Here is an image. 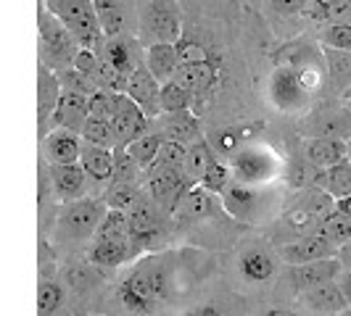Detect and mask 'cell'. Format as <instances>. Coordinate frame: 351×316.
Listing matches in <instances>:
<instances>
[{
  "label": "cell",
  "mask_w": 351,
  "mask_h": 316,
  "mask_svg": "<svg viewBox=\"0 0 351 316\" xmlns=\"http://www.w3.org/2000/svg\"><path fill=\"white\" fill-rule=\"evenodd\" d=\"M267 92H269V101H272L275 108L296 114V111H301L304 105L309 103V92L312 90L306 88V82L301 79L299 71L291 69L288 64H282V66H278L269 74Z\"/></svg>",
  "instance_id": "6"
},
{
  "label": "cell",
  "mask_w": 351,
  "mask_h": 316,
  "mask_svg": "<svg viewBox=\"0 0 351 316\" xmlns=\"http://www.w3.org/2000/svg\"><path fill=\"white\" fill-rule=\"evenodd\" d=\"M335 259L341 261V266H343V269H351V240H349V243H341V246H338V250H335Z\"/></svg>",
  "instance_id": "52"
},
{
  "label": "cell",
  "mask_w": 351,
  "mask_h": 316,
  "mask_svg": "<svg viewBox=\"0 0 351 316\" xmlns=\"http://www.w3.org/2000/svg\"><path fill=\"white\" fill-rule=\"evenodd\" d=\"M111 114H114V92L98 88L88 98V119H108L111 122Z\"/></svg>",
  "instance_id": "47"
},
{
  "label": "cell",
  "mask_w": 351,
  "mask_h": 316,
  "mask_svg": "<svg viewBox=\"0 0 351 316\" xmlns=\"http://www.w3.org/2000/svg\"><path fill=\"white\" fill-rule=\"evenodd\" d=\"M185 316H222L214 306H204V308H195V311H191V314Z\"/></svg>",
  "instance_id": "53"
},
{
  "label": "cell",
  "mask_w": 351,
  "mask_h": 316,
  "mask_svg": "<svg viewBox=\"0 0 351 316\" xmlns=\"http://www.w3.org/2000/svg\"><path fill=\"white\" fill-rule=\"evenodd\" d=\"M132 256L130 240H95L88 250V263L93 266H119Z\"/></svg>",
  "instance_id": "31"
},
{
  "label": "cell",
  "mask_w": 351,
  "mask_h": 316,
  "mask_svg": "<svg viewBox=\"0 0 351 316\" xmlns=\"http://www.w3.org/2000/svg\"><path fill=\"white\" fill-rule=\"evenodd\" d=\"M93 8H95L104 37L135 35L138 0H93Z\"/></svg>",
  "instance_id": "8"
},
{
  "label": "cell",
  "mask_w": 351,
  "mask_h": 316,
  "mask_svg": "<svg viewBox=\"0 0 351 316\" xmlns=\"http://www.w3.org/2000/svg\"><path fill=\"white\" fill-rule=\"evenodd\" d=\"M88 122V95L82 92H71V90H61V98L56 103V111L51 116V129L58 127V129H69V132H77L85 127Z\"/></svg>",
  "instance_id": "19"
},
{
  "label": "cell",
  "mask_w": 351,
  "mask_h": 316,
  "mask_svg": "<svg viewBox=\"0 0 351 316\" xmlns=\"http://www.w3.org/2000/svg\"><path fill=\"white\" fill-rule=\"evenodd\" d=\"M275 259L269 253H262V250H248L246 256L241 259V274L246 277L248 282H267L272 280L275 274Z\"/></svg>",
  "instance_id": "37"
},
{
  "label": "cell",
  "mask_w": 351,
  "mask_h": 316,
  "mask_svg": "<svg viewBox=\"0 0 351 316\" xmlns=\"http://www.w3.org/2000/svg\"><path fill=\"white\" fill-rule=\"evenodd\" d=\"M158 90L161 82L151 71L145 69V64H141L138 69L127 77V85H124V95L132 101L135 105H141V111L148 119H156L158 114Z\"/></svg>",
  "instance_id": "13"
},
{
  "label": "cell",
  "mask_w": 351,
  "mask_h": 316,
  "mask_svg": "<svg viewBox=\"0 0 351 316\" xmlns=\"http://www.w3.org/2000/svg\"><path fill=\"white\" fill-rule=\"evenodd\" d=\"M217 161V153H214V148H211V142L206 137H201V140H195L188 145V153H185V163H182V172L193 179L195 185H198V179L201 174L209 169L211 163Z\"/></svg>",
  "instance_id": "32"
},
{
  "label": "cell",
  "mask_w": 351,
  "mask_h": 316,
  "mask_svg": "<svg viewBox=\"0 0 351 316\" xmlns=\"http://www.w3.org/2000/svg\"><path fill=\"white\" fill-rule=\"evenodd\" d=\"M322 48L335 51H351V21H328L319 32Z\"/></svg>",
  "instance_id": "42"
},
{
  "label": "cell",
  "mask_w": 351,
  "mask_h": 316,
  "mask_svg": "<svg viewBox=\"0 0 351 316\" xmlns=\"http://www.w3.org/2000/svg\"><path fill=\"white\" fill-rule=\"evenodd\" d=\"M80 137L88 145H98V148H108V150L117 148V132L108 119H88L85 127L80 129Z\"/></svg>",
  "instance_id": "41"
},
{
  "label": "cell",
  "mask_w": 351,
  "mask_h": 316,
  "mask_svg": "<svg viewBox=\"0 0 351 316\" xmlns=\"http://www.w3.org/2000/svg\"><path fill=\"white\" fill-rule=\"evenodd\" d=\"M343 98H346V101H351V90H349V92H346V95H343Z\"/></svg>",
  "instance_id": "58"
},
{
  "label": "cell",
  "mask_w": 351,
  "mask_h": 316,
  "mask_svg": "<svg viewBox=\"0 0 351 316\" xmlns=\"http://www.w3.org/2000/svg\"><path fill=\"white\" fill-rule=\"evenodd\" d=\"M169 293V277L164 266H138L119 287V298L132 311H154L158 300L167 298Z\"/></svg>",
  "instance_id": "4"
},
{
  "label": "cell",
  "mask_w": 351,
  "mask_h": 316,
  "mask_svg": "<svg viewBox=\"0 0 351 316\" xmlns=\"http://www.w3.org/2000/svg\"><path fill=\"white\" fill-rule=\"evenodd\" d=\"M317 137L349 140L351 137L349 108H346V111H325V114H319V122H317Z\"/></svg>",
  "instance_id": "38"
},
{
  "label": "cell",
  "mask_w": 351,
  "mask_h": 316,
  "mask_svg": "<svg viewBox=\"0 0 351 316\" xmlns=\"http://www.w3.org/2000/svg\"><path fill=\"white\" fill-rule=\"evenodd\" d=\"M61 300H64V290H61V285L58 282H40V290H37V306H40V316H51L58 311V306H61Z\"/></svg>",
  "instance_id": "45"
},
{
  "label": "cell",
  "mask_w": 351,
  "mask_h": 316,
  "mask_svg": "<svg viewBox=\"0 0 351 316\" xmlns=\"http://www.w3.org/2000/svg\"><path fill=\"white\" fill-rule=\"evenodd\" d=\"M58 74V82H61V90H71V92H82V95H93L95 90H98V85L90 79V77H85L82 71H77L74 66H69V69L64 71H56Z\"/></svg>",
  "instance_id": "46"
},
{
  "label": "cell",
  "mask_w": 351,
  "mask_h": 316,
  "mask_svg": "<svg viewBox=\"0 0 351 316\" xmlns=\"http://www.w3.org/2000/svg\"><path fill=\"white\" fill-rule=\"evenodd\" d=\"M95 240H130V224H127V211L108 209L104 219L95 227Z\"/></svg>",
  "instance_id": "39"
},
{
  "label": "cell",
  "mask_w": 351,
  "mask_h": 316,
  "mask_svg": "<svg viewBox=\"0 0 351 316\" xmlns=\"http://www.w3.org/2000/svg\"><path fill=\"white\" fill-rule=\"evenodd\" d=\"M43 3H45V8L51 11L53 16L74 35L80 48L101 51L104 32H101V24H98V16H95L93 0H43Z\"/></svg>",
  "instance_id": "3"
},
{
  "label": "cell",
  "mask_w": 351,
  "mask_h": 316,
  "mask_svg": "<svg viewBox=\"0 0 351 316\" xmlns=\"http://www.w3.org/2000/svg\"><path fill=\"white\" fill-rule=\"evenodd\" d=\"M230 182H232V172H230L219 158H217L209 169L201 174V179H198V185H201V187H206V190H211V193H217V195L222 193Z\"/></svg>",
  "instance_id": "44"
},
{
  "label": "cell",
  "mask_w": 351,
  "mask_h": 316,
  "mask_svg": "<svg viewBox=\"0 0 351 316\" xmlns=\"http://www.w3.org/2000/svg\"><path fill=\"white\" fill-rule=\"evenodd\" d=\"M301 303L309 306L319 316H341L349 308V303H346V298H343V293H341V287H338L335 280L319 282L315 287L304 290L301 293Z\"/></svg>",
  "instance_id": "21"
},
{
  "label": "cell",
  "mask_w": 351,
  "mask_h": 316,
  "mask_svg": "<svg viewBox=\"0 0 351 316\" xmlns=\"http://www.w3.org/2000/svg\"><path fill=\"white\" fill-rule=\"evenodd\" d=\"M40 140H43V156H45L48 163H80L82 137L77 132L53 127L51 132L43 135Z\"/></svg>",
  "instance_id": "18"
},
{
  "label": "cell",
  "mask_w": 351,
  "mask_h": 316,
  "mask_svg": "<svg viewBox=\"0 0 351 316\" xmlns=\"http://www.w3.org/2000/svg\"><path fill=\"white\" fill-rule=\"evenodd\" d=\"M319 235H325L330 243L335 246H341V243H349L351 240V216L349 213H343V211L333 209L322 222H319V227L315 229Z\"/></svg>",
  "instance_id": "40"
},
{
  "label": "cell",
  "mask_w": 351,
  "mask_h": 316,
  "mask_svg": "<svg viewBox=\"0 0 351 316\" xmlns=\"http://www.w3.org/2000/svg\"><path fill=\"white\" fill-rule=\"evenodd\" d=\"M219 200H222V209L232 213L235 219H243V222H248L254 216L256 206H259V195L254 190V185H243V182H235V179L219 193Z\"/></svg>",
  "instance_id": "24"
},
{
  "label": "cell",
  "mask_w": 351,
  "mask_h": 316,
  "mask_svg": "<svg viewBox=\"0 0 351 316\" xmlns=\"http://www.w3.org/2000/svg\"><path fill=\"white\" fill-rule=\"evenodd\" d=\"M219 209H222L219 195L206 190V187H201V185H193L188 193L182 195V200L177 203V209L172 211V213H177L180 219L204 222V219H211Z\"/></svg>",
  "instance_id": "23"
},
{
  "label": "cell",
  "mask_w": 351,
  "mask_h": 316,
  "mask_svg": "<svg viewBox=\"0 0 351 316\" xmlns=\"http://www.w3.org/2000/svg\"><path fill=\"white\" fill-rule=\"evenodd\" d=\"M306 161L315 169H328L341 161H349V148L346 140H335V137H315L306 145Z\"/></svg>",
  "instance_id": "28"
},
{
  "label": "cell",
  "mask_w": 351,
  "mask_h": 316,
  "mask_svg": "<svg viewBox=\"0 0 351 316\" xmlns=\"http://www.w3.org/2000/svg\"><path fill=\"white\" fill-rule=\"evenodd\" d=\"M275 169V158L264 153L262 148H241L232 153V179L243 185L264 182Z\"/></svg>",
  "instance_id": "12"
},
{
  "label": "cell",
  "mask_w": 351,
  "mask_h": 316,
  "mask_svg": "<svg viewBox=\"0 0 351 316\" xmlns=\"http://www.w3.org/2000/svg\"><path fill=\"white\" fill-rule=\"evenodd\" d=\"M151 122L158 124V135L161 140H172L180 145H191V142L201 140V122L195 116V111H175V114H158Z\"/></svg>",
  "instance_id": "14"
},
{
  "label": "cell",
  "mask_w": 351,
  "mask_h": 316,
  "mask_svg": "<svg viewBox=\"0 0 351 316\" xmlns=\"http://www.w3.org/2000/svg\"><path fill=\"white\" fill-rule=\"evenodd\" d=\"M37 51H40V64L51 71L69 69L80 51V42L74 40V35L45 8L43 0H37Z\"/></svg>",
  "instance_id": "1"
},
{
  "label": "cell",
  "mask_w": 351,
  "mask_h": 316,
  "mask_svg": "<svg viewBox=\"0 0 351 316\" xmlns=\"http://www.w3.org/2000/svg\"><path fill=\"white\" fill-rule=\"evenodd\" d=\"M141 200V190L135 182H122V179H111V185L104 193V206L117 211H130Z\"/></svg>",
  "instance_id": "36"
},
{
  "label": "cell",
  "mask_w": 351,
  "mask_h": 316,
  "mask_svg": "<svg viewBox=\"0 0 351 316\" xmlns=\"http://www.w3.org/2000/svg\"><path fill=\"white\" fill-rule=\"evenodd\" d=\"M341 316H351V306H349V308H346V311H343Z\"/></svg>",
  "instance_id": "56"
},
{
  "label": "cell",
  "mask_w": 351,
  "mask_h": 316,
  "mask_svg": "<svg viewBox=\"0 0 351 316\" xmlns=\"http://www.w3.org/2000/svg\"><path fill=\"white\" fill-rule=\"evenodd\" d=\"M158 145H161V135L148 129V132H143L141 137H135L130 145H124V150L132 156V161L141 166L143 172H148L154 166V161H156Z\"/></svg>",
  "instance_id": "35"
},
{
  "label": "cell",
  "mask_w": 351,
  "mask_h": 316,
  "mask_svg": "<svg viewBox=\"0 0 351 316\" xmlns=\"http://www.w3.org/2000/svg\"><path fill=\"white\" fill-rule=\"evenodd\" d=\"M341 261L330 256V259H319V261H309V263H293L291 269H288V280L293 282V287L304 293V290H309V287H315L319 282H328V280H335L338 274H341Z\"/></svg>",
  "instance_id": "22"
},
{
  "label": "cell",
  "mask_w": 351,
  "mask_h": 316,
  "mask_svg": "<svg viewBox=\"0 0 351 316\" xmlns=\"http://www.w3.org/2000/svg\"><path fill=\"white\" fill-rule=\"evenodd\" d=\"M315 187L325 190L330 198H349L351 195V163L349 161H341L335 166L328 169H317L315 174Z\"/></svg>",
  "instance_id": "29"
},
{
  "label": "cell",
  "mask_w": 351,
  "mask_h": 316,
  "mask_svg": "<svg viewBox=\"0 0 351 316\" xmlns=\"http://www.w3.org/2000/svg\"><path fill=\"white\" fill-rule=\"evenodd\" d=\"M185 153H188V148H185V145L172 142V140H161L156 161H154V166H151V169H182V163H185Z\"/></svg>",
  "instance_id": "43"
},
{
  "label": "cell",
  "mask_w": 351,
  "mask_h": 316,
  "mask_svg": "<svg viewBox=\"0 0 351 316\" xmlns=\"http://www.w3.org/2000/svg\"><path fill=\"white\" fill-rule=\"evenodd\" d=\"M306 16L317 21H349L351 18V0H306L304 5Z\"/></svg>",
  "instance_id": "34"
},
{
  "label": "cell",
  "mask_w": 351,
  "mask_h": 316,
  "mask_svg": "<svg viewBox=\"0 0 351 316\" xmlns=\"http://www.w3.org/2000/svg\"><path fill=\"white\" fill-rule=\"evenodd\" d=\"M141 166L132 161V156L124 148H114V176L111 179H122V182H135L141 176Z\"/></svg>",
  "instance_id": "48"
},
{
  "label": "cell",
  "mask_w": 351,
  "mask_h": 316,
  "mask_svg": "<svg viewBox=\"0 0 351 316\" xmlns=\"http://www.w3.org/2000/svg\"><path fill=\"white\" fill-rule=\"evenodd\" d=\"M267 3L280 16H296V14L304 11V5H306V0H267Z\"/></svg>",
  "instance_id": "50"
},
{
  "label": "cell",
  "mask_w": 351,
  "mask_h": 316,
  "mask_svg": "<svg viewBox=\"0 0 351 316\" xmlns=\"http://www.w3.org/2000/svg\"><path fill=\"white\" fill-rule=\"evenodd\" d=\"M335 209V200L325 190L312 187L296 200V206L285 213V227H291L296 235H309L319 227V222Z\"/></svg>",
  "instance_id": "7"
},
{
  "label": "cell",
  "mask_w": 351,
  "mask_h": 316,
  "mask_svg": "<svg viewBox=\"0 0 351 316\" xmlns=\"http://www.w3.org/2000/svg\"><path fill=\"white\" fill-rule=\"evenodd\" d=\"M322 66H325V77L333 92L343 98L351 90V51L322 48Z\"/></svg>",
  "instance_id": "27"
},
{
  "label": "cell",
  "mask_w": 351,
  "mask_h": 316,
  "mask_svg": "<svg viewBox=\"0 0 351 316\" xmlns=\"http://www.w3.org/2000/svg\"><path fill=\"white\" fill-rule=\"evenodd\" d=\"M158 111L161 114L193 111V95L177 79H167V82H161V90H158Z\"/></svg>",
  "instance_id": "33"
},
{
  "label": "cell",
  "mask_w": 351,
  "mask_h": 316,
  "mask_svg": "<svg viewBox=\"0 0 351 316\" xmlns=\"http://www.w3.org/2000/svg\"><path fill=\"white\" fill-rule=\"evenodd\" d=\"M349 114H351V101H349Z\"/></svg>",
  "instance_id": "59"
},
{
  "label": "cell",
  "mask_w": 351,
  "mask_h": 316,
  "mask_svg": "<svg viewBox=\"0 0 351 316\" xmlns=\"http://www.w3.org/2000/svg\"><path fill=\"white\" fill-rule=\"evenodd\" d=\"M104 200H95V198H77L69 200L58 219H56V229H53V237L61 240V243H80V240H88L95 235L98 222L104 219Z\"/></svg>",
  "instance_id": "5"
},
{
  "label": "cell",
  "mask_w": 351,
  "mask_h": 316,
  "mask_svg": "<svg viewBox=\"0 0 351 316\" xmlns=\"http://www.w3.org/2000/svg\"><path fill=\"white\" fill-rule=\"evenodd\" d=\"M135 37L143 48L156 42H177L182 37V14L177 0H138Z\"/></svg>",
  "instance_id": "2"
},
{
  "label": "cell",
  "mask_w": 351,
  "mask_h": 316,
  "mask_svg": "<svg viewBox=\"0 0 351 316\" xmlns=\"http://www.w3.org/2000/svg\"><path fill=\"white\" fill-rule=\"evenodd\" d=\"M264 316H296V314H291V311H280V308H272V311H267Z\"/></svg>",
  "instance_id": "55"
},
{
  "label": "cell",
  "mask_w": 351,
  "mask_h": 316,
  "mask_svg": "<svg viewBox=\"0 0 351 316\" xmlns=\"http://www.w3.org/2000/svg\"><path fill=\"white\" fill-rule=\"evenodd\" d=\"M98 53H101V58L108 61L122 77H130V74L143 64L145 48H143V42L135 35H114V37H104L101 51Z\"/></svg>",
  "instance_id": "11"
},
{
  "label": "cell",
  "mask_w": 351,
  "mask_h": 316,
  "mask_svg": "<svg viewBox=\"0 0 351 316\" xmlns=\"http://www.w3.org/2000/svg\"><path fill=\"white\" fill-rule=\"evenodd\" d=\"M335 209L343 211V213H349V216H351V195H349V198H338V200H335Z\"/></svg>",
  "instance_id": "54"
},
{
  "label": "cell",
  "mask_w": 351,
  "mask_h": 316,
  "mask_svg": "<svg viewBox=\"0 0 351 316\" xmlns=\"http://www.w3.org/2000/svg\"><path fill=\"white\" fill-rule=\"evenodd\" d=\"M172 79H177L193 95L195 103V98H204V95L214 92L217 82H219V74H217V66L211 61H201V64H180Z\"/></svg>",
  "instance_id": "20"
},
{
  "label": "cell",
  "mask_w": 351,
  "mask_h": 316,
  "mask_svg": "<svg viewBox=\"0 0 351 316\" xmlns=\"http://www.w3.org/2000/svg\"><path fill=\"white\" fill-rule=\"evenodd\" d=\"M127 224H130V243L148 246L154 237H158V216L156 209L148 200H138L127 211Z\"/></svg>",
  "instance_id": "25"
},
{
  "label": "cell",
  "mask_w": 351,
  "mask_h": 316,
  "mask_svg": "<svg viewBox=\"0 0 351 316\" xmlns=\"http://www.w3.org/2000/svg\"><path fill=\"white\" fill-rule=\"evenodd\" d=\"M346 148H349V156H351V137L346 140Z\"/></svg>",
  "instance_id": "57"
},
{
  "label": "cell",
  "mask_w": 351,
  "mask_h": 316,
  "mask_svg": "<svg viewBox=\"0 0 351 316\" xmlns=\"http://www.w3.org/2000/svg\"><path fill=\"white\" fill-rule=\"evenodd\" d=\"M243 137H246V129H222L211 137V148L214 153H235L241 150Z\"/></svg>",
  "instance_id": "49"
},
{
  "label": "cell",
  "mask_w": 351,
  "mask_h": 316,
  "mask_svg": "<svg viewBox=\"0 0 351 316\" xmlns=\"http://www.w3.org/2000/svg\"><path fill=\"white\" fill-rule=\"evenodd\" d=\"M335 282H338V287H341V293H343L346 303L351 306V269H341V274L335 277Z\"/></svg>",
  "instance_id": "51"
},
{
  "label": "cell",
  "mask_w": 351,
  "mask_h": 316,
  "mask_svg": "<svg viewBox=\"0 0 351 316\" xmlns=\"http://www.w3.org/2000/svg\"><path fill=\"white\" fill-rule=\"evenodd\" d=\"M111 124L117 132V148H124L135 137H141L143 132H148L151 119L141 111V105H135L124 92H114V114Z\"/></svg>",
  "instance_id": "10"
},
{
  "label": "cell",
  "mask_w": 351,
  "mask_h": 316,
  "mask_svg": "<svg viewBox=\"0 0 351 316\" xmlns=\"http://www.w3.org/2000/svg\"><path fill=\"white\" fill-rule=\"evenodd\" d=\"M338 246L330 243L325 235L319 232H309V235H301L296 240H291L288 246H282L280 256L291 263H309V261H319V259H330L335 256Z\"/></svg>",
  "instance_id": "16"
},
{
  "label": "cell",
  "mask_w": 351,
  "mask_h": 316,
  "mask_svg": "<svg viewBox=\"0 0 351 316\" xmlns=\"http://www.w3.org/2000/svg\"><path fill=\"white\" fill-rule=\"evenodd\" d=\"M58 98H61L58 74L43 64H37V127H40V137L51 132V116L56 111Z\"/></svg>",
  "instance_id": "17"
},
{
  "label": "cell",
  "mask_w": 351,
  "mask_h": 316,
  "mask_svg": "<svg viewBox=\"0 0 351 316\" xmlns=\"http://www.w3.org/2000/svg\"><path fill=\"white\" fill-rule=\"evenodd\" d=\"M48 179H51L53 195L64 203L85 198L88 190V174L80 163H51L48 166Z\"/></svg>",
  "instance_id": "15"
},
{
  "label": "cell",
  "mask_w": 351,
  "mask_h": 316,
  "mask_svg": "<svg viewBox=\"0 0 351 316\" xmlns=\"http://www.w3.org/2000/svg\"><path fill=\"white\" fill-rule=\"evenodd\" d=\"M80 166L85 169L88 179H95V182H108V179L114 176V150L82 142Z\"/></svg>",
  "instance_id": "30"
},
{
  "label": "cell",
  "mask_w": 351,
  "mask_h": 316,
  "mask_svg": "<svg viewBox=\"0 0 351 316\" xmlns=\"http://www.w3.org/2000/svg\"><path fill=\"white\" fill-rule=\"evenodd\" d=\"M148 193L158 206L175 211L182 195L193 187L195 182L182 169H148Z\"/></svg>",
  "instance_id": "9"
},
{
  "label": "cell",
  "mask_w": 351,
  "mask_h": 316,
  "mask_svg": "<svg viewBox=\"0 0 351 316\" xmlns=\"http://www.w3.org/2000/svg\"><path fill=\"white\" fill-rule=\"evenodd\" d=\"M143 64H145V69L151 71L158 82L172 79L177 66H180L177 45L175 42H156V45H148L145 53H143Z\"/></svg>",
  "instance_id": "26"
}]
</instances>
